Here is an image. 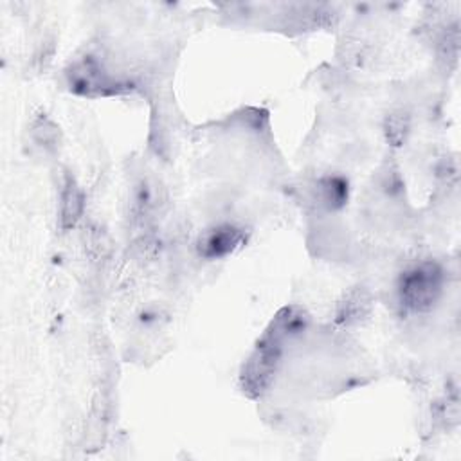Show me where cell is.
Segmentation results:
<instances>
[{
	"label": "cell",
	"mask_w": 461,
	"mask_h": 461,
	"mask_svg": "<svg viewBox=\"0 0 461 461\" xmlns=\"http://www.w3.org/2000/svg\"><path fill=\"white\" fill-rule=\"evenodd\" d=\"M443 270L433 262L426 260L403 272L398 279L400 303L410 312H431L443 294Z\"/></svg>",
	"instance_id": "6da1fadb"
},
{
	"label": "cell",
	"mask_w": 461,
	"mask_h": 461,
	"mask_svg": "<svg viewBox=\"0 0 461 461\" xmlns=\"http://www.w3.org/2000/svg\"><path fill=\"white\" fill-rule=\"evenodd\" d=\"M285 340L286 339L270 326L258 340L240 373L242 389L249 398H260L270 387L281 363Z\"/></svg>",
	"instance_id": "7a4b0ae2"
},
{
	"label": "cell",
	"mask_w": 461,
	"mask_h": 461,
	"mask_svg": "<svg viewBox=\"0 0 461 461\" xmlns=\"http://www.w3.org/2000/svg\"><path fill=\"white\" fill-rule=\"evenodd\" d=\"M246 242L244 229L233 223H220L215 225L200 235L197 249L199 254L206 260H222L229 254H233Z\"/></svg>",
	"instance_id": "3957f363"
},
{
	"label": "cell",
	"mask_w": 461,
	"mask_h": 461,
	"mask_svg": "<svg viewBox=\"0 0 461 461\" xmlns=\"http://www.w3.org/2000/svg\"><path fill=\"white\" fill-rule=\"evenodd\" d=\"M83 211H85V193L71 173H67L64 179V188H62L60 227L64 230L73 229L82 220Z\"/></svg>",
	"instance_id": "277c9868"
},
{
	"label": "cell",
	"mask_w": 461,
	"mask_h": 461,
	"mask_svg": "<svg viewBox=\"0 0 461 461\" xmlns=\"http://www.w3.org/2000/svg\"><path fill=\"white\" fill-rule=\"evenodd\" d=\"M371 312V296L363 286L354 288L350 294H346L337 309V321L340 324H357L364 321Z\"/></svg>",
	"instance_id": "5b68a950"
},
{
	"label": "cell",
	"mask_w": 461,
	"mask_h": 461,
	"mask_svg": "<svg viewBox=\"0 0 461 461\" xmlns=\"http://www.w3.org/2000/svg\"><path fill=\"white\" fill-rule=\"evenodd\" d=\"M316 195L319 206H323L324 209H340L346 204V200H348V183L337 176H326L317 181Z\"/></svg>",
	"instance_id": "8992f818"
},
{
	"label": "cell",
	"mask_w": 461,
	"mask_h": 461,
	"mask_svg": "<svg viewBox=\"0 0 461 461\" xmlns=\"http://www.w3.org/2000/svg\"><path fill=\"white\" fill-rule=\"evenodd\" d=\"M457 54H459V31L457 24H452L447 27V31L441 35L438 42V60L440 64L450 73L457 66Z\"/></svg>",
	"instance_id": "52a82bcc"
},
{
	"label": "cell",
	"mask_w": 461,
	"mask_h": 461,
	"mask_svg": "<svg viewBox=\"0 0 461 461\" xmlns=\"http://www.w3.org/2000/svg\"><path fill=\"white\" fill-rule=\"evenodd\" d=\"M33 136H35V141L47 150H56L58 139H60V132H58V127L47 118H40L35 123Z\"/></svg>",
	"instance_id": "ba28073f"
},
{
	"label": "cell",
	"mask_w": 461,
	"mask_h": 461,
	"mask_svg": "<svg viewBox=\"0 0 461 461\" xmlns=\"http://www.w3.org/2000/svg\"><path fill=\"white\" fill-rule=\"evenodd\" d=\"M408 132H410V120L406 113H402V112L391 113L386 120V134H387V139L395 146H400L403 141H406Z\"/></svg>",
	"instance_id": "9c48e42d"
}]
</instances>
